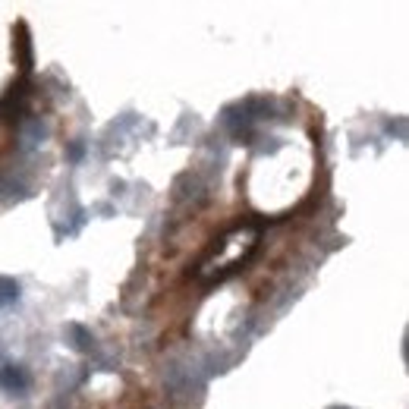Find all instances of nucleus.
<instances>
[{
    "label": "nucleus",
    "mask_w": 409,
    "mask_h": 409,
    "mask_svg": "<svg viewBox=\"0 0 409 409\" xmlns=\"http://www.w3.org/2000/svg\"><path fill=\"white\" fill-rule=\"evenodd\" d=\"M25 384H29V378H25L23 368H16V365H0V391L16 394V391H25Z\"/></svg>",
    "instance_id": "f257e3e1"
},
{
    "label": "nucleus",
    "mask_w": 409,
    "mask_h": 409,
    "mask_svg": "<svg viewBox=\"0 0 409 409\" xmlns=\"http://www.w3.org/2000/svg\"><path fill=\"white\" fill-rule=\"evenodd\" d=\"M66 334H73V337H76V344H73L76 350H89V334H85L79 325H70V327H66Z\"/></svg>",
    "instance_id": "f03ea898"
}]
</instances>
